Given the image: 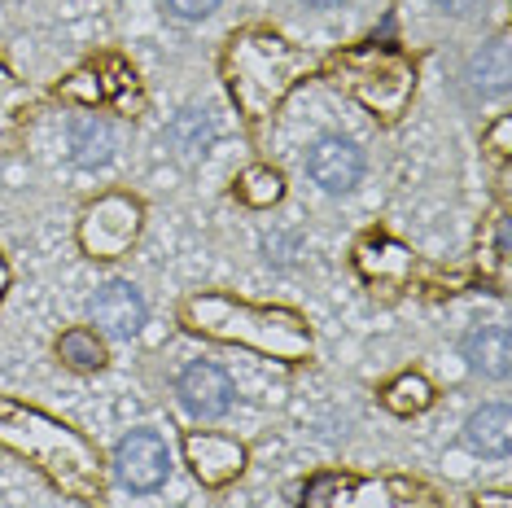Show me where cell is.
Segmentation results:
<instances>
[{
    "label": "cell",
    "instance_id": "6da1fadb",
    "mask_svg": "<svg viewBox=\"0 0 512 508\" xmlns=\"http://www.w3.org/2000/svg\"><path fill=\"white\" fill-rule=\"evenodd\" d=\"M0 447L27 456L71 500L79 504L106 500V469H101L97 447L79 430H71V425L44 417V412L27 408V403L0 399Z\"/></svg>",
    "mask_w": 512,
    "mask_h": 508
},
{
    "label": "cell",
    "instance_id": "7a4b0ae2",
    "mask_svg": "<svg viewBox=\"0 0 512 508\" xmlns=\"http://www.w3.org/2000/svg\"><path fill=\"white\" fill-rule=\"evenodd\" d=\"M184 325L193 333H206L215 342H237L254 351L272 355V360H307L311 355V333L302 316L281 307H250L228 294H197L184 303Z\"/></svg>",
    "mask_w": 512,
    "mask_h": 508
},
{
    "label": "cell",
    "instance_id": "3957f363",
    "mask_svg": "<svg viewBox=\"0 0 512 508\" xmlns=\"http://www.w3.org/2000/svg\"><path fill=\"white\" fill-rule=\"evenodd\" d=\"M307 71H311L307 53H298L294 44H285L272 31H246L228 49V88L237 110L250 123L267 119Z\"/></svg>",
    "mask_w": 512,
    "mask_h": 508
},
{
    "label": "cell",
    "instance_id": "277c9868",
    "mask_svg": "<svg viewBox=\"0 0 512 508\" xmlns=\"http://www.w3.org/2000/svg\"><path fill=\"white\" fill-rule=\"evenodd\" d=\"M333 75H337V84H346L381 119H399L416 88L412 62L403 53L386 49V44H364V49L333 57Z\"/></svg>",
    "mask_w": 512,
    "mask_h": 508
},
{
    "label": "cell",
    "instance_id": "5b68a950",
    "mask_svg": "<svg viewBox=\"0 0 512 508\" xmlns=\"http://www.w3.org/2000/svg\"><path fill=\"white\" fill-rule=\"evenodd\" d=\"M429 491L407 478H351L320 473L302 487V508H425Z\"/></svg>",
    "mask_w": 512,
    "mask_h": 508
},
{
    "label": "cell",
    "instance_id": "8992f818",
    "mask_svg": "<svg viewBox=\"0 0 512 508\" xmlns=\"http://www.w3.org/2000/svg\"><path fill=\"white\" fill-rule=\"evenodd\" d=\"M136 237H141V206L132 198H119V193L92 202L79 219V246L92 259H119V254L132 250Z\"/></svg>",
    "mask_w": 512,
    "mask_h": 508
},
{
    "label": "cell",
    "instance_id": "52a82bcc",
    "mask_svg": "<svg viewBox=\"0 0 512 508\" xmlns=\"http://www.w3.org/2000/svg\"><path fill=\"white\" fill-rule=\"evenodd\" d=\"M114 473L127 491H158L171 473V447L154 430H132L114 447Z\"/></svg>",
    "mask_w": 512,
    "mask_h": 508
},
{
    "label": "cell",
    "instance_id": "ba28073f",
    "mask_svg": "<svg viewBox=\"0 0 512 508\" xmlns=\"http://www.w3.org/2000/svg\"><path fill=\"white\" fill-rule=\"evenodd\" d=\"M307 176L316 180L324 193H346L364 176V154H359V145L346 141V136H320V141L307 149Z\"/></svg>",
    "mask_w": 512,
    "mask_h": 508
},
{
    "label": "cell",
    "instance_id": "9c48e42d",
    "mask_svg": "<svg viewBox=\"0 0 512 508\" xmlns=\"http://www.w3.org/2000/svg\"><path fill=\"white\" fill-rule=\"evenodd\" d=\"M184 456H189L202 487H228L246 469V447L224 434H189L184 438Z\"/></svg>",
    "mask_w": 512,
    "mask_h": 508
},
{
    "label": "cell",
    "instance_id": "30bf717a",
    "mask_svg": "<svg viewBox=\"0 0 512 508\" xmlns=\"http://www.w3.org/2000/svg\"><path fill=\"white\" fill-rule=\"evenodd\" d=\"M145 298L132 281H106L92 298V320L110 333V338H136L145 329Z\"/></svg>",
    "mask_w": 512,
    "mask_h": 508
},
{
    "label": "cell",
    "instance_id": "8fae6325",
    "mask_svg": "<svg viewBox=\"0 0 512 508\" xmlns=\"http://www.w3.org/2000/svg\"><path fill=\"white\" fill-rule=\"evenodd\" d=\"M176 395L180 403L193 412V417H202V421H215V417H224V412L232 408V381L219 373L215 364H189L180 373L176 381Z\"/></svg>",
    "mask_w": 512,
    "mask_h": 508
},
{
    "label": "cell",
    "instance_id": "7c38bea8",
    "mask_svg": "<svg viewBox=\"0 0 512 508\" xmlns=\"http://www.w3.org/2000/svg\"><path fill=\"white\" fill-rule=\"evenodd\" d=\"M464 360H469L473 373H482V377H491V381H504L508 368H512L508 329H499V325H477L469 338H464Z\"/></svg>",
    "mask_w": 512,
    "mask_h": 508
},
{
    "label": "cell",
    "instance_id": "4fadbf2b",
    "mask_svg": "<svg viewBox=\"0 0 512 508\" xmlns=\"http://www.w3.org/2000/svg\"><path fill=\"white\" fill-rule=\"evenodd\" d=\"M464 438H469L473 452L482 456H508L512 447V412L504 403H486V408H477L469 425H464Z\"/></svg>",
    "mask_w": 512,
    "mask_h": 508
},
{
    "label": "cell",
    "instance_id": "5bb4252c",
    "mask_svg": "<svg viewBox=\"0 0 512 508\" xmlns=\"http://www.w3.org/2000/svg\"><path fill=\"white\" fill-rule=\"evenodd\" d=\"M66 136H71V158L79 167H101L114 158V132H110V123L97 119V114H75L71 127H66Z\"/></svg>",
    "mask_w": 512,
    "mask_h": 508
},
{
    "label": "cell",
    "instance_id": "9a60e30c",
    "mask_svg": "<svg viewBox=\"0 0 512 508\" xmlns=\"http://www.w3.org/2000/svg\"><path fill=\"white\" fill-rule=\"evenodd\" d=\"M469 79H473V88H482V92H504L508 88V79H512L508 75V36H495L482 53L473 57Z\"/></svg>",
    "mask_w": 512,
    "mask_h": 508
},
{
    "label": "cell",
    "instance_id": "2e32d148",
    "mask_svg": "<svg viewBox=\"0 0 512 508\" xmlns=\"http://www.w3.org/2000/svg\"><path fill=\"white\" fill-rule=\"evenodd\" d=\"M381 403H386L394 417H412V412H425L429 403H434V386H429L421 373H403V377H394L386 386Z\"/></svg>",
    "mask_w": 512,
    "mask_h": 508
},
{
    "label": "cell",
    "instance_id": "e0dca14e",
    "mask_svg": "<svg viewBox=\"0 0 512 508\" xmlns=\"http://www.w3.org/2000/svg\"><path fill=\"white\" fill-rule=\"evenodd\" d=\"M281 193H285V180L276 176L272 167H246L237 176V198L246 206H254V211L276 206V202H281Z\"/></svg>",
    "mask_w": 512,
    "mask_h": 508
},
{
    "label": "cell",
    "instance_id": "ac0fdd59",
    "mask_svg": "<svg viewBox=\"0 0 512 508\" xmlns=\"http://www.w3.org/2000/svg\"><path fill=\"white\" fill-rule=\"evenodd\" d=\"M407 263H412V254H407L399 241H386V237H372L359 246V268L368 276H403Z\"/></svg>",
    "mask_w": 512,
    "mask_h": 508
},
{
    "label": "cell",
    "instance_id": "d6986e66",
    "mask_svg": "<svg viewBox=\"0 0 512 508\" xmlns=\"http://www.w3.org/2000/svg\"><path fill=\"white\" fill-rule=\"evenodd\" d=\"M57 355H62L71 368H84V373H92V368L106 364V346H101V338H97V333H88V329L62 333V342H57Z\"/></svg>",
    "mask_w": 512,
    "mask_h": 508
},
{
    "label": "cell",
    "instance_id": "ffe728a7",
    "mask_svg": "<svg viewBox=\"0 0 512 508\" xmlns=\"http://www.w3.org/2000/svg\"><path fill=\"white\" fill-rule=\"evenodd\" d=\"M62 97L66 101H84V106H97L106 101V84H101V71H79L62 84Z\"/></svg>",
    "mask_w": 512,
    "mask_h": 508
},
{
    "label": "cell",
    "instance_id": "44dd1931",
    "mask_svg": "<svg viewBox=\"0 0 512 508\" xmlns=\"http://www.w3.org/2000/svg\"><path fill=\"white\" fill-rule=\"evenodd\" d=\"M167 5H171V14H180V18H206L219 9V0H167Z\"/></svg>",
    "mask_w": 512,
    "mask_h": 508
},
{
    "label": "cell",
    "instance_id": "7402d4cb",
    "mask_svg": "<svg viewBox=\"0 0 512 508\" xmlns=\"http://www.w3.org/2000/svg\"><path fill=\"white\" fill-rule=\"evenodd\" d=\"M438 9L451 18H469L473 9H482V0H438Z\"/></svg>",
    "mask_w": 512,
    "mask_h": 508
},
{
    "label": "cell",
    "instance_id": "603a6c76",
    "mask_svg": "<svg viewBox=\"0 0 512 508\" xmlns=\"http://www.w3.org/2000/svg\"><path fill=\"white\" fill-rule=\"evenodd\" d=\"M508 136H512V119H499L491 127V149L495 154H508Z\"/></svg>",
    "mask_w": 512,
    "mask_h": 508
},
{
    "label": "cell",
    "instance_id": "cb8c5ba5",
    "mask_svg": "<svg viewBox=\"0 0 512 508\" xmlns=\"http://www.w3.org/2000/svg\"><path fill=\"white\" fill-rule=\"evenodd\" d=\"M473 508H512V500H508L504 491H482V495L473 500Z\"/></svg>",
    "mask_w": 512,
    "mask_h": 508
},
{
    "label": "cell",
    "instance_id": "d4e9b609",
    "mask_svg": "<svg viewBox=\"0 0 512 508\" xmlns=\"http://www.w3.org/2000/svg\"><path fill=\"white\" fill-rule=\"evenodd\" d=\"M495 254H499V263L508 259V224L499 219V228H495Z\"/></svg>",
    "mask_w": 512,
    "mask_h": 508
},
{
    "label": "cell",
    "instance_id": "484cf974",
    "mask_svg": "<svg viewBox=\"0 0 512 508\" xmlns=\"http://www.w3.org/2000/svg\"><path fill=\"white\" fill-rule=\"evenodd\" d=\"M9 290V268H5V259H0V294Z\"/></svg>",
    "mask_w": 512,
    "mask_h": 508
},
{
    "label": "cell",
    "instance_id": "4316f807",
    "mask_svg": "<svg viewBox=\"0 0 512 508\" xmlns=\"http://www.w3.org/2000/svg\"><path fill=\"white\" fill-rule=\"evenodd\" d=\"M307 5H337V0H307Z\"/></svg>",
    "mask_w": 512,
    "mask_h": 508
}]
</instances>
